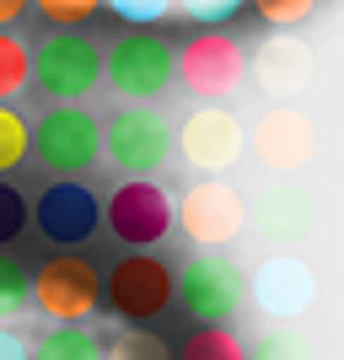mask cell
I'll use <instances>...</instances> for the list:
<instances>
[{"instance_id":"83f0119b","label":"cell","mask_w":344,"mask_h":360,"mask_svg":"<svg viewBox=\"0 0 344 360\" xmlns=\"http://www.w3.org/2000/svg\"><path fill=\"white\" fill-rule=\"evenodd\" d=\"M38 11H44V22H54V27H81L103 0H32Z\"/></svg>"},{"instance_id":"5b68a950","label":"cell","mask_w":344,"mask_h":360,"mask_svg":"<svg viewBox=\"0 0 344 360\" xmlns=\"http://www.w3.org/2000/svg\"><path fill=\"white\" fill-rule=\"evenodd\" d=\"M103 81V49L81 27H54L32 49V86L54 103H81Z\"/></svg>"},{"instance_id":"4316f807","label":"cell","mask_w":344,"mask_h":360,"mask_svg":"<svg viewBox=\"0 0 344 360\" xmlns=\"http://www.w3.org/2000/svg\"><path fill=\"white\" fill-rule=\"evenodd\" d=\"M189 22H199V27H226L231 16L242 11V0H172Z\"/></svg>"},{"instance_id":"277c9868","label":"cell","mask_w":344,"mask_h":360,"mask_svg":"<svg viewBox=\"0 0 344 360\" xmlns=\"http://www.w3.org/2000/svg\"><path fill=\"white\" fill-rule=\"evenodd\" d=\"M172 75H178L183 91L199 97V103H226V97L248 81V49H242V38H231V32L205 27L172 54Z\"/></svg>"},{"instance_id":"30bf717a","label":"cell","mask_w":344,"mask_h":360,"mask_svg":"<svg viewBox=\"0 0 344 360\" xmlns=\"http://www.w3.org/2000/svg\"><path fill=\"white\" fill-rule=\"evenodd\" d=\"M248 150L258 156L264 172L296 178L301 167H312V156H317V119L296 103H274V108H264L258 124L248 129Z\"/></svg>"},{"instance_id":"7402d4cb","label":"cell","mask_w":344,"mask_h":360,"mask_svg":"<svg viewBox=\"0 0 344 360\" xmlns=\"http://www.w3.org/2000/svg\"><path fill=\"white\" fill-rule=\"evenodd\" d=\"M248 360H317V345L301 328H269V333H258Z\"/></svg>"},{"instance_id":"8992f818","label":"cell","mask_w":344,"mask_h":360,"mask_svg":"<svg viewBox=\"0 0 344 360\" xmlns=\"http://www.w3.org/2000/svg\"><path fill=\"white\" fill-rule=\"evenodd\" d=\"M103 81L119 91L124 103H156L172 86V44L156 38L151 27H129L124 38L108 44Z\"/></svg>"},{"instance_id":"e0dca14e","label":"cell","mask_w":344,"mask_h":360,"mask_svg":"<svg viewBox=\"0 0 344 360\" xmlns=\"http://www.w3.org/2000/svg\"><path fill=\"white\" fill-rule=\"evenodd\" d=\"M32 360H103V339L87 323H54L32 345Z\"/></svg>"},{"instance_id":"cb8c5ba5","label":"cell","mask_w":344,"mask_h":360,"mask_svg":"<svg viewBox=\"0 0 344 360\" xmlns=\"http://www.w3.org/2000/svg\"><path fill=\"white\" fill-rule=\"evenodd\" d=\"M242 6H253L264 22H269L274 32H291V27H301L307 16L317 11V0H242Z\"/></svg>"},{"instance_id":"7a4b0ae2","label":"cell","mask_w":344,"mask_h":360,"mask_svg":"<svg viewBox=\"0 0 344 360\" xmlns=\"http://www.w3.org/2000/svg\"><path fill=\"white\" fill-rule=\"evenodd\" d=\"M172 150L194 167L199 178H226V172L248 156V124L226 103H199V108H189L183 124L172 129Z\"/></svg>"},{"instance_id":"f1b7e54d","label":"cell","mask_w":344,"mask_h":360,"mask_svg":"<svg viewBox=\"0 0 344 360\" xmlns=\"http://www.w3.org/2000/svg\"><path fill=\"white\" fill-rule=\"evenodd\" d=\"M0 360H32V345L16 328H6V323H0Z\"/></svg>"},{"instance_id":"6da1fadb","label":"cell","mask_w":344,"mask_h":360,"mask_svg":"<svg viewBox=\"0 0 344 360\" xmlns=\"http://www.w3.org/2000/svg\"><path fill=\"white\" fill-rule=\"evenodd\" d=\"M103 156L124 178H156L172 162V119L151 103H124L103 119Z\"/></svg>"},{"instance_id":"4fadbf2b","label":"cell","mask_w":344,"mask_h":360,"mask_svg":"<svg viewBox=\"0 0 344 360\" xmlns=\"http://www.w3.org/2000/svg\"><path fill=\"white\" fill-rule=\"evenodd\" d=\"M27 221L38 226L44 242H54V248H81V242H91L97 226H103V199L91 194L81 178H60L38 194Z\"/></svg>"},{"instance_id":"484cf974","label":"cell","mask_w":344,"mask_h":360,"mask_svg":"<svg viewBox=\"0 0 344 360\" xmlns=\"http://www.w3.org/2000/svg\"><path fill=\"white\" fill-rule=\"evenodd\" d=\"M103 11H113L124 27H156L162 16H172V0H103Z\"/></svg>"},{"instance_id":"ba28073f","label":"cell","mask_w":344,"mask_h":360,"mask_svg":"<svg viewBox=\"0 0 344 360\" xmlns=\"http://www.w3.org/2000/svg\"><path fill=\"white\" fill-rule=\"evenodd\" d=\"M178 226L194 248H231L248 231V199L226 178H194L178 199Z\"/></svg>"},{"instance_id":"9a60e30c","label":"cell","mask_w":344,"mask_h":360,"mask_svg":"<svg viewBox=\"0 0 344 360\" xmlns=\"http://www.w3.org/2000/svg\"><path fill=\"white\" fill-rule=\"evenodd\" d=\"M248 75L258 81L264 97H274V103H296L301 91L317 81V54H312L307 38L274 32V38H264V44L248 54Z\"/></svg>"},{"instance_id":"d4e9b609","label":"cell","mask_w":344,"mask_h":360,"mask_svg":"<svg viewBox=\"0 0 344 360\" xmlns=\"http://www.w3.org/2000/svg\"><path fill=\"white\" fill-rule=\"evenodd\" d=\"M22 307H27V269L11 253H0V323L16 317Z\"/></svg>"},{"instance_id":"d6986e66","label":"cell","mask_w":344,"mask_h":360,"mask_svg":"<svg viewBox=\"0 0 344 360\" xmlns=\"http://www.w3.org/2000/svg\"><path fill=\"white\" fill-rule=\"evenodd\" d=\"M103 360H172V345L146 323H124L113 339H103Z\"/></svg>"},{"instance_id":"3957f363","label":"cell","mask_w":344,"mask_h":360,"mask_svg":"<svg viewBox=\"0 0 344 360\" xmlns=\"http://www.w3.org/2000/svg\"><path fill=\"white\" fill-rule=\"evenodd\" d=\"M172 296L194 323H231L237 307L248 301V274L226 258V248H199L194 258H183Z\"/></svg>"},{"instance_id":"ffe728a7","label":"cell","mask_w":344,"mask_h":360,"mask_svg":"<svg viewBox=\"0 0 344 360\" xmlns=\"http://www.w3.org/2000/svg\"><path fill=\"white\" fill-rule=\"evenodd\" d=\"M32 86V49L11 27H0V103H11Z\"/></svg>"},{"instance_id":"5bb4252c","label":"cell","mask_w":344,"mask_h":360,"mask_svg":"<svg viewBox=\"0 0 344 360\" xmlns=\"http://www.w3.org/2000/svg\"><path fill=\"white\" fill-rule=\"evenodd\" d=\"M248 296L264 317H280V323H296V317L312 312L317 301V269L301 253H269L248 280Z\"/></svg>"},{"instance_id":"ac0fdd59","label":"cell","mask_w":344,"mask_h":360,"mask_svg":"<svg viewBox=\"0 0 344 360\" xmlns=\"http://www.w3.org/2000/svg\"><path fill=\"white\" fill-rule=\"evenodd\" d=\"M178 360H248V345L231 333V323H199L183 339Z\"/></svg>"},{"instance_id":"9c48e42d","label":"cell","mask_w":344,"mask_h":360,"mask_svg":"<svg viewBox=\"0 0 344 360\" xmlns=\"http://www.w3.org/2000/svg\"><path fill=\"white\" fill-rule=\"evenodd\" d=\"M103 226L124 248L151 253V248L167 242V231H172V194H167L156 178H124L119 188L103 199Z\"/></svg>"},{"instance_id":"44dd1931","label":"cell","mask_w":344,"mask_h":360,"mask_svg":"<svg viewBox=\"0 0 344 360\" xmlns=\"http://www.w3.org/2000/svg\"><path fill=\"white\" fill-rule=\"evenodd\" d=\"M32 156V124L16 113L11 103H0V178Z\"/></svg>"},{"instance_id":"7c38bea8","label":"cell","mask_w":344,"mask_h":360,"mask_svg":"<svg viewBox=\"0 0 344 360\" xmlns=\"http://www.w3.org/2000/svg\"><path fill=\"white\" fill-rule=\"evenodd\" d=\"M32 150H38V162H44L49 172L81 178V172H91V162L103 156V124L91 119L87 108L60 103L32 124Z\"/></svg>"},{"instance_id":"f546056e","label":"cell","mask_w":344,"mask_h":360,"mask_svg":"<svg viewBox=\"0 0 344 360\" xmlns=\"http://www.w3.org/2000/svg\"><path fill=\"white\" fill-rule=\"evenodd\" d=\"M27 6H32V0H0V27L22 22V16H27Z\"/></svg>"},{"instance_id":"8fae6325","label":"cell","mask_w":344,"mask_h":360,"mask_svg":"<svg viewBox=\"0 0 344 360\" xmlns=\"http://www.w3.org/2000/svg\"><path fill=\"white\" fill-rule=\"evenodd\" d=\"M103 307L124 323H151L172 307V269L156 253H129L103 274Z\"/></svg>"},{"instance_id":"52a82bcc","label":"cell","mask_w":344,"mask_h":360,"mask_svg":"<svg viewBox=\"0 0 344 360\" xmlns=\"http://www.w3.org/2000/svg\"><path fill=\"white\" fill-rule=\"evenodd\" d=\"M27 307L54 323H87L103 307V269L81 253H54L38 274H27Z\"/></svg>"},{"instance_id":"603a6c76","label":"cell","mask_w":344,"mask_h":360,"mask_svg":"<svg viewBox=\"0 0 344 360\" xmlns=\"http://www.w3.org/2000/svg\"><path fill=\"white\" fill-rule=\"evenodd\" d=\"M27 215H32V205H27V194L16 188V183H6L0 178V248H11L22 231H27Z\"/></svg>"},{"instance_id":"2e32d148","label":"cell","mask_w":344,"mask_h":360,"mask_svg":"<svg viewBox=\"0 0 344 360\" xmlns=\"http://www.w3.org/2000/svg\"><path fill=\"white\" fill-rule=\"evenodd\" d=\"M248 221L258 226V237H264V242H274V248H296V242H307L317 231V199H312V188L280 178V183H269V188L248 205Z\"/></svg>"}]
</instances>
